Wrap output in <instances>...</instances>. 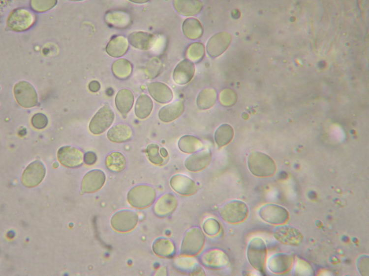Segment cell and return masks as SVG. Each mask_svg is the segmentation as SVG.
<instances>
[{"label":"cell","mask_w":369,"mask_h":276,"mask_svg":"<svg viewBox=\"0 0 369 276\" xmlns=\"http://www.w3.org/2000/svg\"><path fill=\"white\" fill-rule=\"evenodd\" d=\"M247 166L253 175L259 177L271 176L277 169L274 161L268 155L259 151H253L249 154Z\"/></svg>","instance_id":"1"},{"label":"cell","mask_w":369,"mask_h":276,"mask_svg":"<svg viewBox=\"0 0 369 276\" xmlns=\"http://www.w3.org/2000/svg\"><path fill=\"white\" fill-rule=\"evenodd\" d=\"M246 257L249 264L255 269L264 273L267 257V247L264 240L259 237L251 239L247 247Z\"/></svg>","instance_id":"2"},{"label":"cell","mask_w":369,"mask_h":276,"mask_svg":"<svg viewBox=\"0 0 369 276\" xmlns=\"http://www.w3.org/2000/svg\"><path fill=\"white\" fill-rule=\"evenodd\" d=\"M219 212L221 219L225 221L237 224L246 219L248 215V208L244 201L234 200L222 206Z\"/></svg>","instance_id":"3"},{"label":"cell","mask_w":369,"mask_h":276,"mask_svg":"<svg viewBox=\"0 0 369 276\" xmlns=\"http://www.w3.org/2000/svg\"><path fill=\"white\" fill-rule=\"evenodd\" d=\"M35 15L31 10L18 8L13 10L9 14L7 25L11 30L21 32L30 28L35 23Z\"/></svg>","instance_id":"4"},{"label":"cell","mask_w":369,"mask_h":276,"mask_svg":"<svg viewBox=\"0 0 369 276\" xmlns=\"http://www.w3.org/2000/svg\"><path fill=\"white\" fill-rule=\"evenodd\" d=\"M205 241L202 231L198 227L192 228L186 232L183 239L181 252L187 256L195 255L203 248Z\"/></svg>","instance_id":"5"},{"label":"cell","mask_w":369,"mask_h":276,"mask_svg":"<svg viewBox=\"0 0 369 276\" xmlns=\"http://www.w3.org/2000/svg\"><path fill=\"white\" fill-rule=\"evenodd\" d=\"M13 92L16 101L22 107L32 108L38 103V96L35 88L27 81H22L16 83Z\"/></svg>","instance_id":"6"},{"label":"cell","mask_w":369,"mask_h":276,"mask_svg":"<svg viewBox=\"0 0 369 276\" xmlns=\"http://www.w3.org/2000/svg\"><path fill=\"white\" fill-rule=\"evenodd\" d=\"M260 218L264 221L274 225H282L289 218V213L284 207L277 204H268L258 211Z\"/></svg>","instance_id":"7"},{"label":"cell","mask_w":369,"mask_h":276,"mask_svg":"<svg viewBox=\"0 0 369 276\" xmlns=\"http://www.w3.org/2000/svg\"><path fill=\"white\" fill-rule=\"evenodd\" d=\"M114 113L108 105L101 108L91 119L89 129L93 134H100L105 131L114 120Z\"/></svg>","instance_id":"8"},{"label":"cell","mask_w":369,"mask_h":276,"mask_svg":"<svg viewBox=\"0 0 369 276\" xmlns=\"http://www.w3.org/2000/svg\"><path fill=\"white\" fill-rule=\"evenodd\" d=\"M155 191L147 185L137 186L128 193V200L134 207L143 208L150 205L155 198Z\"/></svg>","instance_id":"9"},{"label":"cell","mask_w":369,"mask_h":276,"mask_svg":"<svg viewBox=\"0 0 369 276\" xmlns=\"http://www.w3.org/2000/svg\"><path fill=\"white\" fill-rule=\"evenodd\" d=\"M46 172L44 165L39 161H35L26 168L21 178L22 184L28 188L37 186L43 179Z\"/></svg>","instance_id":"10"},{"label":"cell","mask_w":369,"mask_h":276,"mask_svg":"<svg viewBox=\"0 0 369 276\" xmlns=\"http://www.w3.org/2000/svg\"><path fill=\"white\" fill-rule=\"evenodd\" d=\"M274 236L280 243L290 246H298L303 240L302 233L294 227L280 225L274 230Z\"/></svg>","instance_id":"11"},{"label":"cell","mask_w":369,"mask_h":276,"mask_svg":"<svg viewBox=\"0 0 369 276\" xmlns=\"http://www.w3.org/2000/svg\"><path fill=\"white\" fill-rule=\"evenodd\" d=\"M57 157L62 165L71 168L80 166L84 160L83 152L78 148L70 146L60 148Z\"/></svg>","instance_id":"12"},{"label":"cell","mask_w":369,"mask_h":276,"mask_svg":"<svg viewBox=\"0 0 369 276\" xmlns=\"http://www.w3.org/2000/svg\"><path fill=\"white\" fill-rule=\"evenodd\" d=\"M231 40V35L227 32H219L214 35L207 43V53L212 57L219 56L227 49Z\"/></svg>","instance_id":"13"},{"label":"cell","mask_w":369,"mask_h":276,"mask_svg":"<svg viewBox=\"0 0 369 276\" xmlns=\"http://www.w3.org/2000/svg\"><path fill=\"white\" fill-rule=\"evenodd\" d=\"M105 181L104 173L100 170H92L84 176L81 183V191L85 193H93L100 189Z\"/></svg>","instance_id":"14"},{"label":"cell","mask_w":369,"mask_h":276,"mask_svg":"<svg viewBox=\"0 0 369 276\" xmlns=\"http://www.w3.org/2000/svg\"><path fill=\"white\" fill-rule=\"evenodd\" d=\"M137 222L136 215L131 211H121L112 218L111 224L117 231L125 232L133 229Z\"/></svg>","instance_id":"15"},{"label":"cell","mask_w":369,"mask_h":276,"mask_svg":"<svg viewBox=\"0 0 369 276\" xmlns=\"http://www.w3.org/2000/svg\"><path fill=\"white\" fill-rule=\"evenodd\" d=\"M170 183L175 192L184 195L194 194L198 190L195 182L189 177L183 174L175 175L171 178Z\"/></svg>","instance_id":"16"},{"label":"cell","mask_w":369,"mask_h":276,"mask_svg":"<svg viewBox=\"0 0 369 276\" xmlns=\"http://www.w3.org/2000/svg\"><path fill=\"white\" fill-rule=\"evenodd\" d=\"M211 160V152L205 150L191 155L185 160L184 165L188 170L197 172L205 169L210 164Z\"/></svg>","instance_id":"17"},{"label":"cell","mask_w":369,"mask_h":276,"mask_svg":"<svg viewBox=\"0 0 369 276\" xmlns=\"http://www.w3.org/2000/svg\"><path fill=\"white\" fill-rule=\"evenodd\" d=\"M201 260L205 266L216 269L225 267L229 259L224 251L215 249L206 251L202 255Z\"/></svg>","instance_id":"18"},{"label":"cell","mask_w":369,"mask_h":276,"mask_svg":"<svg viewBox=\"0 0 369 276\" xmlns=\"http://www.w3.org/2000/svg\"><path fill=\"white\" fill-rule=\"evenodd\" d=\"M195 73L194 64L190 60L184 59L175 67L173 74L175 82L179 84H185L192 79Z\"/></svg>","instance_id":"19"},{"label":"cell","mask_w":369,"mask_h":276,"mask_svg":"<svg viewBox=\"0 0 369 276\" xmlns=\"http://www.w3.org/2000/svg\"><path fill=\"white\" fill-rule=\"evenodd\" d=\"M293 258L291 255L285 253H277L268 260L267 266L269 270L275 274H282L291 268Z\"/></svg>","instance_id":"20"},{"label":"cell","mask_w":369,"mask_h":276,"mask_svg":"<svg viewBox=\"0 0 369 276\" xmlns=\"http://www.w3.org/2000/svg\"><path fill=\"white\" fill-rule=\"evenodd\" d=\"M148 89L151 96L160 103H169L173 99L172 90L164 83L158 82L151 83L148 84Z\"/></svg>","instance_id":"21"},{"label":"cell","mask_w":369,"mask_h":276,"mask_svg":"<svg viewBox=\"0 0 369 276\" xmlns=\"http://www.w3.org/2000/svg\"><path fill=\"white\" fill-rule=\"evenodd\" d=\"M184 110L183 103L180 101H175L162 108L158 112V117L163 122H170L178 118Z\"/></svg>","instance_id":"22"},{"label":"cell","mask_w":369,"mask_h":276,"mask_svg":"<svg viewBox=\"0 0 369 276\" xmlns=\"http://www.w3.org/2000/svg\"><path fill=\"white\" fill-rule=\"evenodd\" d=\"M107 138L114 142H124L129 140L132 136V131L129 126L125 124H118L107 132Z\"/></svg>","instance_id":"23"},{"label":"cell","mask_w":369,"mask_h":276,"mask_svg":"<svg viewBox=\"0 0 369 276\" xmlns=\"http://www.w3.org/2000/svg\"><path fill=\"white\" fill-rule=\"evenodd\" d=\"M134 101L132 92L127 89H122L117 94L115 104L122 115H126L131 109Z\"/></svg>","instance_id":"24"},{"label":"cell","mask_w":369,"mask_h":276,"mask_svg":"<svg viewBox=\"0 0 369 276\" xmlns=\"http://www.w3.org/2000/svg\"><path fill=\"white\" fill-rule=\"evenodd\" d=\"M129 43L134 48L146 50L150 48L154 40V35L144 31L134 32L128 36Z\"/></svg>","instance_id":"25"},{"label":"cell","mask_w":369,"mask_h":276,"mask_svg":"<svg viewBox=\"0 0 369 276\" xmlns=\"http://www.w3.org/2000/svg\"><path fill=\"white\" fill-rule=\"evenodd\" d=\"M128 48L126 39L122 36H117L110 40L106 46V51L110 56L118 57L124 55Z\"/></svg>","instance_id":"26"},{"label":"cell","mask_w":369,"mask_h":276,"mask_svg":"<svg viewBox=\"0 0 369 276\" xmlns=\"http://www.w3.org/2000/svg\"><path fill=\"white\" fill-rule=\"evenodd\" d=\"M177 206L175 196L170 193L165 194L156 202L154 210L157 215L165 216L172 213Z\"/></svg>","instance_id":"27"},{"label":"cell","mask_w":369,"mask_h":276,"mask_svg":"<svg viewBox=\"0 0 369 276\" xmlns=\"http://www.w3.org/2000/svg\"><path fill=\"white\" fill-rule=\"evenodd\" d=\"M234 135V129L232 126L228 124H221L215 132V142L219 147L224 146L231 141Z\"/></svg>","instance_id":"28"},{"label":"cell","mask_w":369,"mask_h":276,"mask_svg":"<svg viewBox=\"0 0 369 276\" xmlns=\"http://www.w3.org/2000/svg\"><path fill=\"white\" fill-rule=\"evenodd\" d=\"M178 146L182 152L192 154L202 149L203 144L197 138L193 136L185 135L179 139Z\"/></svg>","instance_id":"29"},{"label":"cell","mask_w":369,"mask_h":276,"mask_svg":"<svg viewBox=\"0 0 369 276\" xmlns=\"http://www.w3.org/2000/svg\"><path fill=\"white\" fill-rule=\"evenodd\" d=\"M153 108L151 98L145 94L141 95L137 99L135 106V113L140 119H145L150 115Z\"/></svg>","instance_id":"30"},{"label":"cell","mask_w":369,"mask_h":276,"mask_svg":"<svg viewBox=\"0 0 369 276\" xmlns=\"http://www.w3.org/2000/svg\"><path fill=\"white\" fill-rule=\"evenodd\" d=\"M216 92L213 89L202 90L197 98V105L202 110H207L212 107L216 100Z\"/></svg>","instance_id":"31"},{"label":"cell","mask_w":369,"mask_h":276,"mask_svg":"<svg viewBox=\"0 0 369 276\" xmlns=\"http://www.w3.org/2000/svg\"><path fill=\"white\" fill-rule=\"evenodd\" d=\"M105 164L109 170L119 172L124 168L126 165V159L122 153L114 152L107 156Z\"/></svg>","instance_id":"32"},{"label":"cell","mask_w":369,"mask_h":276,"mask_svg":"<svg viewBox=\"0 0 369 276\" xmlns=\"http://www.w3.org/2000/svg\"><path fill=\"white\" fill-rule=\"evenodd\" d=\"M183 30L185 35L191 39L199 37L202 32L199 22L194 18L186 19L183 23Z\"/></svg>","instance_id":"33"},{"label":"cell","mask_w":369,"mask_h":276,"mask_svg":"<svg viewBox=\"0 0 369 276\" xmlns=\"http://www.w3.org/2000/svg\"><path fill=\"white\" fill-rule=\"evenodd\" d=\"M174 6L179 13L185 15L195 14L201 9L198 1H175Z\"/></svg>","instance_id":"34"},{"label":"cell","mask_w":369,"mask_h":276,"mask_svg":"<svg viewBox=\"0 0 369 276\" xmlns=\"http://www.w3.org/2000/svg\"><path fill=\"white\" fill-rule=\"evenodd\" d=\"M153 249L156 254L163 257H170L175 251L173 244L169 240L163 239L154 244Z\"/></svg>","instance_id":"35"},{"label":"cell","mask_w":369,"mask_h":276,"mask_svg":"<svg viewBox=\"0 0 369 276\" xmlns=\"http://www.w3.org/2000/svg\"><path fill=\"white\" fill-rule=\"evenodd\" d=\"M112 69L117 77L125 79L129 76L131 71V66L127 60L120 59L113 63Z\"/></svg>","instance_id":"36"},{"label":"cell","mask_w":369,"mask_h":276,"mask_svg":"<svg viewBox=\"0 0 369 276\" xmlns=\"http://www.w3.org/2000/svg\"><path fill=\"white\" fill-rule=\"evenodd\" d=\"M204 232L210 236L217 235L220 230V226L218 221L213 218L207 219L203 224Z\"/></svg>","instance_id":"37"},{"label":"cell","mask_w":369,"mask_h":276,"mask_svg":"<svg viewBox=\"0 0 369 276\" xmlns=\"http://www.w3.org/2000/svg\"><path fill=\"white\" fill-rule=\"evenodd\" d=\"M31 8L37 12H44L54 7L56 0H31L30 2Z\"/></svg>","instance_id":"38"},{"label":"cell","mask_w":369,"mask_h":276,"mask_svg":"<svg viewBox=\"0 0 369 276\" xmlns=\"http://www.w3.org/2000/svg\"><path fill=\"white\" fill-rule=\"evenodd\" d=\"M150 161L153 164L160 165L163 162V159L158 152V146L155 144H149L146 149Z\"/></svg>","instance_id":"39"},{"label":"cell","mask_w":369,"mask_h":276,"mask_svg":"<svg viewBox=\"0 0 369 276\" xmlns=\"http://www.w3.org/2000/svg\"><path fill=\"white\" fill-rule=\"evenodd\" d=\"M32 125L38 129H43L48 124L47 116L41 113H36L33 115L31 119Z\"/></svg>","instance_id":"40"},{"label":"cell","mask_w":369,"mask_h":276,"mask_svg":"<svg viewBox=\"0 0 369 276\" xmlns=\"http://www.w3.org/2000/svg\"><path fill=\"white\" fill-rule=\"evenodd\" d=\"M161 63L157 59L150 60L147 66V71L150 78H154L158 74L161 69Z\"/></svg>","instance_id":"41"},{"label":"cell","mask_w":369,"mask_h":276,"mask_svg":"<svg viewBox=\"0 0 369 276\" xmlns=\"http://www.w3.org/2000/svg\"><path fill=\"white\" fill-rule=\"evenodd\" d=\"M84 160L86 164L89 165H92L96 161V156L92 152H88L85 154Z\"/></svg>","instance_id":"42"},{"label":"cell","mask_w":369,"mask_h":276,"mask_svg":"<svg viewBox=\"0 0 369 276\" xmlns=\"http://www.w3.org/2000/svg\"><path fill=\"white\" fill-rule=\"evenodd\" d=\"M100 88V83L96 81H92L89 84V88L92 92H97L99 90Z\"/></svg>","instance_id":"43"},{"label":"cell","mask_w":369,"mask_h":276,"mask_svg":"<svg viewBox=\"0 0 369 276\" xmlns=\"http://www.w3.org/2000/svg\"><path fill=\"white\" fill-rule=\"evenodd\" d=\"M160 153L161 154V156L164 158H166L168 155V152L164 148H161L160 149Z\"/></svg>","instance_id":"44"}]
</instances>
